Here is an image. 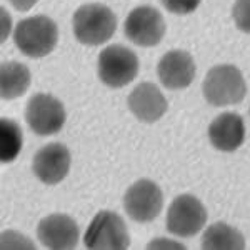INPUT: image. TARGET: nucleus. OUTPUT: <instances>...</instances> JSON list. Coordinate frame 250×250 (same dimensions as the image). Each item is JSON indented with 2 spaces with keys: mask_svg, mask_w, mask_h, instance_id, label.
Instances as JSON below:
<instances>
[{
  "mask_svg": "<svg viewBox=\"0 0 250 250\" xmlns=\"http://www.w3.org/2000/svg\"><path fill=\"white\" fill-rule=\"evenodd\" d=\"M164 207V193L150 179H140L127 188L124 208L134 222L147 224L159 217Z\"/></svg>",
  "mask_w": 250,
  "mask_h": 250,
  "instance_id": "0eeeda50",
  "label": "nucleus"
},
{
  "mask_svg": "<svg viewBox=\"0 0 250 250\" xmlns=\"http://www.w3.org/2000/svg\"><path fill=\"white\" fill-rule=\"evenodd\" d=\"M195 62L185 50H170L160 59L157 65V75L162 85L168 90L187 88L195 79Z\"/></svg>",
  "mask_w": 250,
  "mask_h": 250,
  "instance_id": "f8f14e48",
  "label": "nucleus"
},
{
  "mask_svg": "<svg viewBox=\"0 0 250 250\" xmlns=\"http://www.w3.org/2000/svg\"><path fill=\"white\" fill-rule=\"evenodd\" d=\"M30 70L20 62H3L0 65V92L3 100H14L30 87Z\"/></svg>",
  "mask_w": 250,
  "mask_h": 250,
  "instance_id": "2eb2a0df",
  "label": "nucleus"
},
{
  "mask_svg": "<svg viewBox=\"0 0 250 250\" xmlns=\"http://www.w3.org/2000/svg\"><path fill=\"white\" fill-rule=\"evenodd\" d=\"M139 74V59L125 45H108L99 55V77L110 88H122Z\"/></svg>",
  "mask_w": 250,
  "mask_h": 250,
  "instance_id": "39448f33",
  "label": "nucleus"
},
{
  "mask_svg": "<svg viewBox=\"0 0 250 250\" xmlns=\"http://www.w3.org/2000/svg\"><path fill=\"white\" fill-rule=\"evenodd\" d=\"M208 140L217 150L235 152L245 140L244 119L235 112H224L208 125Z\"/></svg>",
  "mask_w": 250,
  "mask_h": 250,
  "instance_id": "4468645a",
  "label": "nucleus"
},
{
  "mask_svg": "<svg viewBox=\"0 0 250 250\" xmlns=\"http://www.w3.org/2000/svg\"><path fill=\"white\" fill-rule=\"evenodd\" d=\"M148 249H185V245L173 244V242H168L167 239H155V242L148 244Z\"/></svg>",
  "mask_w": 250,
  "mask_h": 250,
  "instance_id": "aec40b11",
  "label": "nucleus"
},
{
  "mask_svg": "<svg viewBox=\"0 0 250 250\" xmlns=\"http://www.w3.org/2000/svg\"><path fill=\"white\" fill-rule=\"evenodd\" d=\"M59 27L47 15L20 20L14 32V42L23 55L32 59L47 57L57 45Z\"/></svg>",
  "mask_w": 250,
  "mask_h": 250,
  "instance_id": "f03ea898",
  "label": "nucleus"
},
{
  "mask_svg": "<svg viewBox=\"0 0 250 250\" xmlns=\"http://www.w3.org/2000/svg\"><path fill=\"white\" fill-rule=\"evenodd\" d=\"M37 237L45 249L70 250L79 244V225L72 217L65 213H52L40 220Z\"/></svg>",
  "mask_w": 250,
  "mask_h": 250,
  "instance_id": "9b49d317",
  "label": "nucleus"
},
{
  "mask_svg": "<svg viewBox=\"0 0 250 250\" xmlns=\"http://www.w3.org/2000/svg\"><path fill=\"white\" fill-rule=\"evenodd\" d=\"M162 5L167 9L170 14L175 15H188L193 10H197V7L200 5L202 0H160Z\"/></svg>",
  "mask_w": 250,
  "mask_h": 250,
  "instance_id": "6ab92c4d",
  "label": "nucleus"
},
{
  "mask_svg": "<svg viewBox=\"0 0 250 250\" xmlns=\"http://www.w3.org/2000/svg\"><path fill=\"white\" fill-rule=\"evenodd\" d=\"M23 134L17 122L2 117L0 119V160L3 164L14 162L22 150Z\"/></svg>",
  "mask_w": 250,
  "mask_h": 250,
  "instance_id": "f3484780",
  "label": "nucleus"
},
{
  "mask_svg": "<svg viewBox=\"0 0 250 250\" xmlns=\"http://www.w3.org/2000/svg\"><path fill=\"white\" fill-rule=\"evenodd\" d=\"M202 249L205 250H244L245 237L235 227L217 222L205 229L202 235Z\"/></svg>",
  "mask_w": 250,
  "mask_h": 250,
  "instance_id": "dca6fc26",
  "label": "nucleus"
},
{
  "mask_svg": "<svg viewBox=\"0 0 250 250\" xmlns=\"http://www.w3.org/2000/svg\"><path fill=\"white\" fill-rule=\"evenodd\" d=\"M232 17L237 29L250 34V0H235L232 7Z\"/></svg>",
  "mask_w": 250,
  "mask_h": 250,
  "instance_id": "a211bd4d",
  "label": "nucleus"
},
{
  "mask_svg": "<svg viewBox=\"0 0 250 250\" xmlns=\"http://www.w3.org/2000/svg\"><path fill=\"white\" fill-rule=\"evenodd\" d=\"M65 107L50 94H35L27 104L25 120L37 135H54L65 124Z\"/></svg>",
  "mask_w": 250,
  "mask_h": 250,
  "instance_id": "1a4fd4ad",
  "label": "nucleus"
},
{
  "mask_svg": "<svg viewBox=\"0 0 250 250\" xmlns=\"http://www.w3.org/2000/svg\"><path fill=\"white\" fill-rule=\"evenodd\" d=\"M83 244L92 250H125L130 245L127 224L119 213L102 210L88 225Z\"/></svg>",
  "mask_w": 250,
  "mask_h": 250,
  "instance_id": "20e7f679",
  "label": "nucleus"
},
{
  "mask_svg": "<svg viewBox=\"0 0 250 250\" xmlns=\"http://www.w3.org/2000/svg\"><path fill=\"white\" fill-rule=\"evenodd\" d=\"M204 97L213 107L235 105L245 99L247 83L242 72L235 65H215L205 75L202 83Z\"/></svg>",
  "mask_w": 250,
  "mask_h": 250,
  "instance_id": "7ed1b4c3",
  "label": "nucleus"
},
{
  "mask_svg": "<svg viewBox=\"0 0 250 250\" xmlns=\"http://www.w3.org/2000/svg\"><path fill=\"white\" fill-rule=\"evenodd\" d=\"M125 35L139 47H154L162 42L165 35V20L152 5L135 7L124 23Z\"/></svg>",
  "mask_w": 250,
  "mask_h": 250,
  "instance_id": "6e6552de",
  "label": "nucleus"
},
{
  "mask_svg": "<svg viewBox=\"0 0 250 250\" xmlns=\"http://www.w3.org/2000/svg\"><path fill=\"white\" fill-rule=\"evenodd\" d=\"M39 0H10V3L14 5V9H17L20 12H27L37 3Z\"/></svg>",
  "mask_w": 250,
  "mask_h": 250,
  "instance_id": "412c9836",
  "label": "nucleus"
},
{
  "mask_svg": "<svg viewBox=\"0 0 250 250\" xmlns=\"http://www.w3.org/2000/svg\"><path fill=\"white\" fill-rule=\"evenodd\" d=\"M128 108L137 120L145 124H154L165 115L168 108L167 99L155 83H139L127 99Z\"/></svg>",
  "mask_w": 250,
  "mask_h": 250,
  "instance_id": "ddd939ff",
  "label": "nucleus"
},
{
  "mask_svg": "<svg viewBox=\"0 0 250 250\" xmlns=\"http://www.w3.org/2000/svg\"><path fill=\"white\" fill-rule=\"evenodd\" d=\"M70 152L63 144L52 142L43 145L35 154L32 170L42 184L57 185L70 170Z\"/></svg>",
  "mask_w": 250,
  "mask_h": 250,
  "instance_id": "9d476101",
  "label": "nucleus"
},
{
  "mask_svg": "<svg viewBox=\"0 0 250 250\" xmlns=\"http://www.w3.org/2000/svg\"><path fill=\"white\" fill-rule=\"evenodd\" d=\"M2 42H5V39H7V35H9V30H10V23H12V20L9 17V14H7V10L5 9H2Z\"/></svg>",
  "mask_w": 250,
  "mask_h": 250,
  "instance_id": "4be33fe9",
  "label": "nucleus"
},
{
  "mask_svg": "<svg viewBox=\"0 0 250 250\" xmlns=\"http://www.w3.org/2000/svg\"><path fill=\"white\" fill-rule=\"evenodd\" d=\"M74 35L83 45H102L114 37L117 17L104 3H85L79 7L72 19Z\"/></svg>",
  "mask_w": 250,
  "mask_h": 250,
  "instance_id": "f257e3e1",
  "label": "nucleus"
},
{
  "mask_svg": "<svg viewBox=\"0 0 250 250\" xmlns=\"http://www.w3.org/2000/svg\"><path fill=\"white\" fill-rule=\"evenodd\" d=\"M207 224V210L204 204L192 193H182L170 204L165 225L167 230L180 239L197 235Z\"/></svg>",
  "mask_w": 250,
  "mask_h": 250,
  "instance_id": "423d86ee",
  "label": "nucleus"
}]
</instances>
